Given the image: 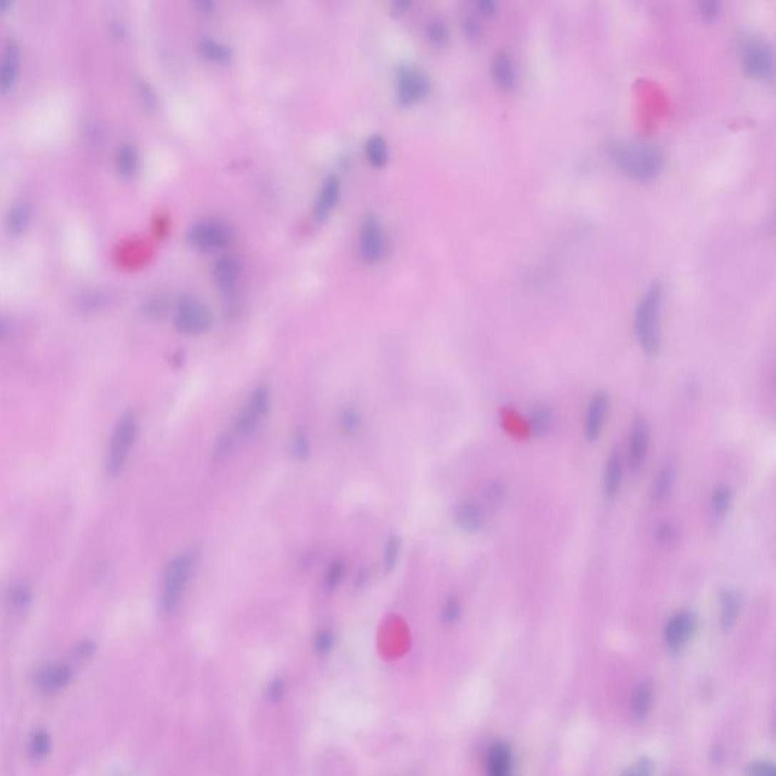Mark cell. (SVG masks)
Masks as SVG:
<instances>
[{
	"instance_id": "cell-41",
	"label": "cell",
	"mask_w": 776,
	"mask_h": 776,
	"mask_svg": "<svg viewBox=\"0 0 776 776\" xmlns=\"http://www.w3.org/2000/svg\"><path fill=\"white\" fill-rule=\"evenodd\" d=\"M657 538L658 541L664 543V544H669L672 541L676 540V529L675 526L669 525V524H664L658 528V532H657Z\"/></svg>"
},
{
	"instance_id": "cell-35",
	"label": "cell",
	"mask_w": 776,
	"mask_h": 776,
	"mask_svg": "<svg viewBox=\"0 0 776 776\" xmlns=\"http://www.w3.org/2000/svg\"><path fill=\"white\" fill-rule=\"evenodd\" d=\"M399 555H400V538L397 536H392L385 544V553H384V567L387 573H392L396 568Z\"/></svg>"
},
{
	"instance_id": "cell-40",
	"label": "cell",
	"mask_w": 776,
	"mask_h": 776,
	"mask_svg": "<svg viewBox=\"0 0 776 776\" xmlns=\"http://www.w3.org/2000/svg\"><path fill=\"white\" fill-rule=\"evenodd\" d=\"M749 776H775V767L769 761H757L749 766Z\"/></svg>"
},
{
	"instance_id": "cell-9",
	"label": "cell",
	"mask_w": 776,
	"mask_h": 776,
	"mask_svg": "<svg viewBox=\"0 0 776 776\" xmlns=\"http://www.w3.org/2000/svg\"><path fill=\"white\" fill-rule=\"evenodd\" d=\"M429 81L423 71L414 67H402L397 71L396 93L397 101L404 106L414 105L428 96Z\"/></svg>"
},
{
	"instance_id": "cell-22",
	"label": "cell",
	"mask_w": 776,
	"mask_h": 776,
	"mask_svg": "<svg viewBox=\"0 0 776 776\" xmlns=\"http://www.w3.org/2000/svg\"><path fill=\"white\" fill-rule=\"evenodd\" d=\"M675 482H676V466L669 461V463H665L660 469L658 475L653 478L652 490H650L652 499L655 502H664L667 497L670 496L675 487Z\"/></svg>"
},
{
	"instance_id": "cell-15",
	"label": "cell",
	"mask_w": 776,
	"mask_h": 776,
	"mask_svg": "<svg viewBox=\"0 0 776 776\" xmlns=\"http://www.w3.org/2000/svg\"><path fill=\"white\" fill-rule=\"evenodd\" d=\"M623 458L618 451H613L605 461L602 473V494L606 501H614L623 484Z\"/></svg>"
},
{
	"instance_id": "cell-3",
	"label": "cell",
	"mask_w": 776,
	"mask_h": 776,
	"mask_svg": "<svg viewBox=\"0 0 776 776\" xmlns=\"http://www.w3.org/2000/svg\"><path fill=\"white\" fill-rule=\"evenodd\" d=\"M194 567H196V553L191 551L179 553L167 564L160 598L163 613L172 614L178 610L193 576Z\"/></svg>"
},
{
	"instance_id": "cell-17",
	"label": "cell",
	"mask_w": 776,
	"mask_h": 776,
	"mask_svg": "<svg viewBox=\"0 0 776 776\" xmlns=\"http://www.w3.org/2000/svg\"><path fill=\"white\" fill-rule=\"evenodd\" d=\"M241 276V264L234 257L218 258L213 265V279L225 293L234 291Z\"/></svg>"
},
{
	"instance_id": "cell-5",
	"label": "cell",
	"mask_w": 776,
	"mask_h": 776,
	"mask_svg": "<svg viewBox=\"0 0 776 776\" xmlns=\"http://www.w3.org/2000/svg\"><path fill=\"white\" fill-rule=\"evenodd\" d=\"M137 420L133 416L128 414L118 422V424L114 429L111 444H109L108 451V473L113 476H117L118 473L123 470L126 459L129 456L131 449L136 443L137 439Z\"/></svg>"
},
{
	"instance_id": "cell-32",
	"label": "cell",
	"mask_w": 776,
	"mask_h": 776,
	"mask_svg": "<svg viewBox=\"0 0 776 776\" xmlns=\"http://www.w3.org/2000/svg\"><path fill=\"white\" fill-rule=\"evenodd\" d=\"M17 71V55L16 51H8L0 64V85L2 87H11L14 83V76Z\"/></svg>"
},
{
	"instance_id": "cell-11",
	"label": "cell",
	"mask_w": 776,
	"mask_h": 776,
	"mask_svg": "<svg viewBox=\"0 0 776 776\" xmlns=\"http://www.w3.org/2000/svg\"><path fill=\"white\" fill-rule=\"evenodd\" d=\"M73 679L71 665L66 663H51L35 673V688L44 696L58 695L66 690Z\"/></svg>"
},
{
	"instance_id": "cell-36",
	"label": "cell",
	"mask_w": 776,
	"mask_h": 776,
	"mask_svg": "<svg viewBox=\"0 0 776 776\" xmlns=\"http://www.w3.org/2000/svg\"><path fill=\"white\" fill-rule=\"evenodd\" d=\"M459 616H461L459 599L456 596H449L441 608V614H440L441 622L444 625H454L458 622Z\"/></svg>"
},
{
	"instance_id": "cell-1",
	"label": "cell",
	"mask_w": 776,
	"mask_h": 776,
	"mask_svg": "<svg viewBox=\"0 0 776 776\" xmlns=\"http://www.w3.org/2000/svg\"><path fill=\"white\" fill-rule=\"evenodd\" d=\"M610 160L630 179L640 182L657 178L663 168V153L650 144L614 143L608 149Z\"/></svg>"
},
{
	"instance_id": "cell-10",
	"label": "cell",
	"mask_w": 776,
	"mask_h": 776,
	"mask_svg": "<svg viewBox=\"0 0 776 776\" xmlns=\"http://www.w3.org/2000/svg\"><path fill=\"white\" fill-rule=\"evenodd\" d=\"M698 626V617L691 610L676 611L664 626V643L673 652L681 650L693 637Z\"/></svg>"
},
{
	"instance_id": "cell-6",
	"label": "cell",
	"mask_w": 776,
	"mask_h": 776,
	"mask_svg": "<svg viewBox=\"0 0 776 776\" xmlns=\"http://www.w3.org/2000/svg\"><path fill=\"white\" fill-rule=\"evenodd\" d=\"M270 408V392L267 387H258L257 390L252 392L250 397L245 407L241 408L240 414L234 423V434L237 436H247L255 429L258 428V424L262 422V419L267 416Z\"/></svg>"
},
{
	"instance_id": "cell-23",
	"label": "cell",
	"mask_w": 776,
	"mask_h": 776,
	"mask_svg": "<svg viewBox=\"0 0 776 776\" xmlns=\"http://www.w3.org/2000/svg\"><path fill=\"white\" fill-rule=\"evenodd\" d=\"M198 51L203 59L208 61L211 64L223 66L228 64L230 58H233V52L230 48L214 39H202L198 43Z\"/></svg>"
},
{
	"instance_id": "cell-30",
	"label": "cell",
	"mask_w": 776,
	"mask_h": 776,
	"mask_svg": "<svg viewBox=\"0 0 776 776\" xmlns=\"http://www.w3.org/2000/svg\"><path fill=\"white\" fill-rule=\"evenodd\" d=\"M334 648H335V634L332 633V629L330 628L319 629L317 634L314 635V640H312L314 653L317 655L319 658H327L334 650Z\"/></svg>"
},
{
	"instance_id": "cell-4",
	"label": "cell",
	"mask_w": 776,
	"mask_h": 776,
	"mask_svg": "<svg viewBox=\"0 0 776 776\" xmlns=\"http://www.w3.org/2000/svg\"><path fill=\"white\" fill-rule=\"evenodd\" d=\"M213 314L205 303L193 296L179 299L175 310V325L187 335H202L211 327Z\"/></svg>"
},
{
	"instance_id": "cell-33",
	"label": "cell",
	"mask_w": 776,
	"mask_h": 776,
	"mask_svg": "<svg viewBox=\"0 0 776 776\" xmlns=\"http://www.w3.org/2000/svg\"><path fill=\"white\" fill-rule=\"evenodd\" d=\"M344 561L342 560H335L330 564V567L326 568L325 572V576H323V586L326 590H335L340 584H342L343 581V576H344Z\"/></svg>"
},
{
	"instance_id": "cell-26",
	"label": "cell",
	"mask_w": 776,
	"mask_h": 776,
	"mask_svg": "<svg viewBox=\"0 0 776 776\" xmlns=\"http://www.w3.org/2000/svg\"><path fill=\"white\" fill-rule=\"evenodd\" d=\"M653 700V688L649 683H641L634 690L633 698H630V708H633V714L637 719H645L652 708Z\"/></svg>"
},
{
	"instance_id": "cell-8",
	"label": "cell",
	"mask_w": 776,
	"mask_h": 776,
	"mask_svg": "<svg viewBox=\"0 0 776 776\" xmlns=\"http://www.w3.org/2000/svg\"><path fill=\"white\" fill-rule=\"evenodd\" d=\"M387 241L384 228L374 215L364 218L359 229V255L362 261L373 265L378 264L385 255Z\"/></svg>"
},
{
	"instance_id": "cell-24",
	"label": "cell",
	"mask_w": 776,
	"mask_h": 776,
	"mask_svg": "<svg viewBox=\"0 0 776 776\" xmlns=\"http://www.w3.org/2000/svg\"><path fill=\"white\" fill-rule=\"evenodd\" d=\"M734 504V491L728 484L715 485L710 496V508L715 517H725Z\"/></svg>"
},
{
	"instance_id": "cell-21",
	"label": "cell",
	"mask_w": 776,
	"mask_h": 776,
	"mask_svg": "<svg viewBox=\"0 0 776 776\" xmlns=\"http://www.w3.org/2000/svg\"><path fill=\"white\" fill-rule=\"evenodd\" d=\"M491 76L502 90H511L516 85V68L511 56L497 53L491 63Z\"/></svg>"
},
{
	"instance_id": "cell-29",
	"label": "cell",
	"mask_w": 776,
	"mask_h": 776,
	"mask_svg": "<svg viewBox=\"0 0 776 776\" xmlns=\"http://www.w3.org/2000/svg\"><path fill=\"white\" fill-rule=\"evenodd\" d=\"M362 424V419L359 411L354 407H344L338 416V427L346 436L355 435Z\"/></svg>"
},
{
	"instance_id": "cell-27",
	"label": "cell",
	"mask_w": 776,
	"mask_h": 776,
	"mask_svg": "<svg viewBox=\"0 0 776 776\" xmlns=\"http://www.w3.org/2000/svg\"><path fill=\"white\" fill-rule=\"evenodd\" d=\"M553 416L552 411L548 407H536L531 409L528 416V427L529 432L534 436H543L548 434L552 428Z\"/></svg>"
},
{
	"instance_id": "cell-42",
	"label": "cell",
	"mask_w": 776,
	"mask_h": 776,
	"mask_svg": "<svg viewBox=\"0 0 776 776\" xmlns=\"http://www.w3.org/2000/svg\"><path fill=\"white\" fill-rule=\"evenodd\" d=\"M700 11H702V16H703V17L708 19V20H711V19H714L715 16H718L719 5H718V4H714V2L702 4V5H700Z\"/></svg>"
},
{
	"instance_id": "cell-20",
	"label": "cell",
	"mask_w": 776,
	"mask_h": 776,
	"mask_svg": "<svg viewBox=\"0 0 776 776\" xmlns=\"http://www.w3.org/2000/svg\"><path fill=\"white\" fill-rule=\"evenodd\" d=\"M740 611H742V598L735 590L726 588L720 593V626L723 630H730L735 626Z\"/></svg>"
},
{
	"instance_id": "cell-14",
	"label": "cell",
	"mask_w": 776,
	"mask_h": 776,
	"mask_svg": "<svg viewBox=\"0 0 776 776\" xmlns=\"http://www.w3.org/2000/svg\"><path fill=\"white\" fill-rule=\"evenodd\" d=\"M743 68L755 79H767L773 73L772 48L762 41H750L743 51Z\"/></svg>"
},
{
	"instance_id": "cell-39",
	"label": "cell",
	"mask_w": 776,
	"mask_h": 776,
	"mask_svg": "<svg viewBox=\"0 0 776 776\" xmlns=\"http://www.w3.org/2000/svg\"><path fill=\"white\" fill-rule=\"evenodd\" d=\"M653 762L649 758H640L623 772L622 776H652Z\"/></svg>"
},
{
	"instance_id": "cell-43",
	"label": "cell",
	"mask_w": 776,
	"mask_h": 776,
	"mask_svg": "<svg viewBox=\"0 0 776 776\" xmlns=\"http://www.w3.org/2000/svg\"><path fill=\"white\" fill-rule=\"evenodd\" d=\"M196 8L198 11L202 12V14H210V12H213L214 9V5L211 2H198Z\"/></svg>"
},
{
	"instance_id": "cell-16",
	"label": "cell",
	"mask_w": 776,
	"mask_h": 776,
	"mask_svg": "<svg viewBox=\"0 0 776 776\" xmlns=\"http://www.w3.org/2000/svg\"><path fill=\"white\" fill-rule=\"evenodd\" d=\"M340 194H342V182L337 176H327L320 187V191L317 194V199L314 203V218L317 222H325L331 213L335 210V206L340 200Z\"/></svg>"
},
{
	"instance_id": "cell-38",
	"label": "cell",
	"mask_w": 776,
	"mask_h": 776,
	"mask_svg": "<svg viewBox=\"0 0 776 776\" xmlns=\"http://www.w3.org/2000/svg\"><path fill=\"white\" fill-rule=\"evenodd\" d=\"M118 164H120L121 173H125L128 176L132 175L137 168V153H136V150H133L132 148H125L123 150L120 152Z\"/></svg>"
},
{
	"instance_id": "cell-19",
	"label": "cell",
	"mask_w": 776,
	"mask_h": 776,
	"mask_svg": "<svg viewBox=\"0 0 776 776\" xmlns=\"http://www.w3.org/2000/svg\"><path fill=\"white\" fill-rule=\"evenodd\" d=\"M455 524L456 526L467 534H475L482 528L484 514L482 509L475 502H461L455 509Z\"/></svg>"
},
{
	"instance_id": "cell-31",
	"label": "cell",
	"mask_w": 776,
	"mask_h": 776,
	"mask_svg": "<svg viewBox=\"0 0 776 776\" xmlns=\"http://www.w3.org/2000/svg\"><path fill=\"white\" fill-rule=\"evenodd\" d=\"M287 691H288L287 679L282 676H273L270 681L267 683L264 695L267 702L272 703V705H279V703L285 699Z\"/></svg>"
},
{
	"instance_id": "cell-34",
	"label": "cell",
	"mask_w": 776,
	"mask_h": 776,
	"mask_svg": "<svg viewBox=\"0 0 776 776\" xmlns=\"http://www.w3.org/2000/svg\"><path fill=\"white\" fill-rule=\"evenodd\" d=\"M427 36H428V41L434 47L444 46L447 39H449V32H447L446 23L439 20V19L431 20L428 23V26H427Z\"/></svg>"
},
{
	"instance_id": "cell-2",
	"label": "cell",
	"mask_w": 776,
	"mask_h": 776,
	"mask_svg": "<svg viewBox=\"0 0 776 776\" xmlns=\"http://www.w3.org/2000/svg\"><path fill=\"white\" fill-rule=\"evenodd\" d=\"M663 290L660 284H653L641 297L635 310L634 332L640 347L648 355H657L661 347L660 337V308Z\"/></svg>"
},
{
	"instance_id": "cell-25",
	"label": "cell",
	"mask_w": 776,
	"mask_h": 776,
	"mask_svg": "<svg viewBox=\"0 0 776 776\" xmlns=\"http://www.w3.org/2000/svg\"><path fill=\"white\" fill-rule=\"evenodd\" d=\"M51 750H52V737L51 734H48V731L44 730V728L35 730L31 734L29 743H28L29 757L34 761H43L48 757V754H51Z\"/></svg>"
},
{
	"instance_id": "cell-44",
	"label": "cell",
	"mask_w": 776,
	"mask_h": 776,
	"mask_svg": "<svg viewBox=\"0 0 776 776\" xmlns=\"http://www.w3.org/2000/svg\"><path fill=\"white\" fill-rule=\"evenodd\" d=\"M479 8L482 12H485V14H493L494 9H496V5L491 4V2H482L479 4Z\"/></svg>"
},
{
	"instance_id": "cell-12",
	"label": "cell",
	"mask_w": 776,
	"mask_h": 776,
	"mask_svg": "<svg viewBox=\"0 0 776 776\" xmlns=\"http://www.w3.org/2000/svg\"><path fill=\"white\" fill-rule=\"evenodd\" d=\"M610 407L611 400L606 392L599 390L591 394L584 417V435L588 441L599 440L610 414Z\"/></svg>"
},
{
	"instance_id": "cell-7",
	"label": "cell",
	"mask_w": 776,
	"mask_h": 776,
	"mask_svg": "<svg viewBox=\"0 0 776 776\" xmlns=\"http://www.w3.org/2000/svg\"><path fill=\"white\" fill-rule=\"evenodd\" d=\"M233 233L230 229L214 220H205L194 225L188 230V242L200 252H214L229 245Z\"/></svg>"
},
{
	"instance_id": "cell-28",
	"label": "cell",
	"mask_w": 776,
	"mask_h": 776,
	"mask_svg": "<svg viewBox=\"0 0 776 776\" xmlns=\"http://www.w3.org/2000/svg\"><path fill=\"white\" fill-rule=\"evenodd\" d=\"M364 152H366L367 161L376 168L384 167L388 161V146L385 138L381 136L370 137L366 143Z\"/></svg>"
},
{
	"instance_id": "cell-37",
	"label": "cell",
	"mask_w": 776,
	"mask_h": 776,
	"mask_svg": "<svg viewBox=\"0 0 776 776\" xmlns=\"http://www.w3.org/2000/svg\"><path fill=\"white\" fill-rule=\"evenodd\" d=\"M311 452V444L305 434H296L291 440V455L297 461L308 459Z\"/></svg>"
},
{
	"instance_id": "cell-13",
	"label": "cell",
	"mask_w": 776,
	"mask_h": 776,
	"mask_svg": "<svg viewBox=\"0 0 776 776\" xmlns=\"http://www.w3.org/2000/svg\"><path fill=\"white\" fill-rule=\"evenodd\" d=\"M650 447V427L645 419H635L628 436V464L634 473L645 466Z\"/></svg>"
},
{
	"instance_id": "cell-18",
	"label": "cell",
	"mask_w": 776,
	"mask_h": 776,
	"mask_svg": "<svg viewBox=\"0 0 776 776\" xmlns=\"http://www.w3.org/2000/svg\"><path fill=\"white\" fill-rule=\"evenodd\" d=\"M487 776H514L513 752L506 743H494L487 752Z\"/></svg>"
}]
</instances>
